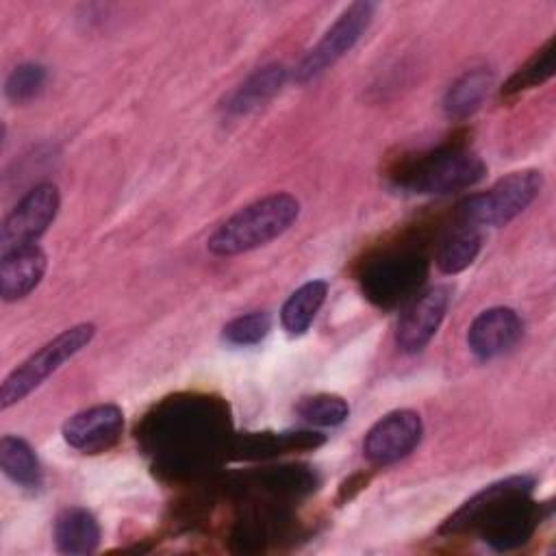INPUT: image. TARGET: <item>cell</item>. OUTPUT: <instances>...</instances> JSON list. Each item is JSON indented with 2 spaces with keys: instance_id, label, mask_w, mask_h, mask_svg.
Masks as SVG:
<instances>
[{
  "instance_id": "6da1fadb",
  "label": "cell",
  "mask_w": 556,
  "mask_h": 556,
  "mask_svg": "<svg viewBox=\"0 0 556 556\" xmlns=\"http://www.w3.org/2000/svg\"><path fill=\"white\" fill-rule=\"evenodd\" d=\"M532 486L534 480L528 476H510L493 482L454 510L439 532L458 534L478 530L491 547L500 552L515 549L534 534L541 519L536 502L530 500Z\"/></svg>"
},
{
  "instance_id": "7a4b0ae2",
  "label": "cell",
  "mask_w": 556,
  "mask_h": 556,
  "mask_svg": "<svg viewBox=\"0 0 556 556\" xmlns=\"http://www.w3.org/2000/svg\"><path fill=\"white\" fill-rule=\"evenodd\" d=\"M300 215V202L291 193L265 195L230 215L208 237L206 248L217 256H235L256 250L280 237Z\"/></svg>"
},
{
  "instance_id": "3957f363",
  "label": "cell",
  "mask_w": 556,
  "mask_h": 556,
  "mask_svg": "<svg viewBox=\"0 0 556 556\" xmlns=\"http://www.w3.org/2000/svg\"><path fill=\"white\" fill-rule=\"evenodd\" d=\"M428 276V258L419 245H395L369 256L361 269L363 293L382 308L410 302Z\"/></svg>"
},
{
  "instance_id": "277c9868",
  "label": "cell",
  "mask_w": 556,
  "mask_h": 556,
  "mask_svg": "<svg viewBox=\"0 0 556 556\" xmlns=\"http://www.w3.org/2000/svg\"><path fill=\"white\" fill-rule=\"evenodd\" d=\"M484 174L486 165L476 152L447 146L408 163L400 174V182L415 193L443 195L473 187Z\"/></svg>"
},
{
  "instance_id": "5b68a950",
  "label": "cell",
  "mask_w": 556,
  "mask_h": 556,
  "mask_svg": "<svg viewBox=\"0 0 556 556\" xmlns=\"http://www.w3.org/2000/svg\"><path fill=\"white\" fill-rule=\"evenodd\" d=\"M96 334L93 324H76L54 339H50L46 345H41L37 352H33L22 365H17L2 382L0 387V408L7 410L13 404L22 402L30 391H35L48 376H52L65 361L76 356L83 348L89 345V341Z\"/></svg>"
},
{
  "instance_id": "8992f818",
  "label": "cell",
  "mask_w": 556,
  "mask_h": 556,
  "mask_svg": "<svg viewBox=\"0 0 556 556\" xmlns=\"http://www.w3.org/2000/svg\"><path fill=\"white\" fill-rule=\"evenodd\" d=\"M543 187L536 169H521L500 178L489 191L465 198L458 204V217L465 226H504L523 213Z\"/></svg>"
},
{
  "instance_id": "52a82bcc",
  "label": "cell",
  "mask_w": 556,
  "mask_h": 556,
  "mask_svg": "<svg viewBox=\"0 0 556 556\" xmlns=\"http://www.w3.org/2000/svg\"><path fill=\"white\" fill-rule=\"evenodd\" d=\"M374 13H376L374 2H352L300 61L295 70L298 83H308L317 78L328 67H332L345 52H350L369 28Z\"/></svg>"
},
{
  "instance_id": "ba28073f",
  "label": "cell",
  "mask_w": 556,
  "mask_h": 556,
  "mask_svg": "<svg viewBox=\"0 0 556 556\" xmlns=\"http://www.w3.org/2000/svg\"><path fill=\"white\" fill-rule=\"evenodd\" d=\"M59 189L52 182L33 187L4 217L0 228V252L33 245L59 213Z\"/></svg>"
},
{
  "instance_id": "9c48e42d",
  "label": "cell",
  "mask_w": 556,
  "mask_h": 556,
  "mask_svg": "<svg viewBox=\"0 0 556 556\" xmlns=\"http://www.w3.org/2000/svg\"><path fill=\"white\" fill-rule=\"evenodd\" d=\"M421 417L410 408L391 410L363 439V454L371 465H391L408 456L421 441Z\"/></svg>"
},
{
  "instance_id": "30bf717a",
  "label": "cell",
  "mask_w": 556,
  "mask_h": 556,
  "mask_svg": "<svg viewBox=\"0 0 556 556\" xmlns=\"http://www.w3.org/2000/svg\"><path fill=\"white\" fill-rule=\"evenodd\" d=\"M450 306V289L439 285L410 300L395 330V343L402 352L415 354L424 350L437 334Z\"/></svg>"
},
{
  "instance_id": "8fae6325",
  "label": "cell",
  "mask_w": 556,
  "mask_h": 556,
  "mask_svg": "<svg viewBox=\"0 0 556 556\" xmlns=\"http://www.w3.org/2000/svg\"><path fill=\"white\" fill-rule=\"evenodd\" d=\"M124 430V413L115 404H98L72 415L63 424V439L83 454H100L111 450Z\"/></svg>"
},
{
  "instance_id": "7c38bea8",
  "label": "cell",
  "mask_w": 556,
  "mask_h": 556,
  "mask_svg": "<svg viewBox=\"0 0 556 556\" xmlns=\"http://www.w3.org/2000/svg\"><path fill=\"white\" fill-rule=\"evenodd\" d=\"M523 334L521 317L508 306H493L482 311L467 330L469 350L482 358L491 361L510 352Z\"/></svg>"
},
{
  "instance_id": "4fadbf2b",
  "label": "cell",
  "mask_w": 556,
  "mask_h": 556,
  "mask_svg": "<svg viewBox=\"0 0 556 556\" xmlns=\"http://www.w3.org/2000/svg\"><path fill=\"white\" fill-rule=\"evenodd\" d=\"M48 267L46 252L33 243L2 254L0 261V295L4 302L26 298L43 278Z\"/></svg>"
},
{
  "instance_id": "5bb4252c",
  "label": "cell",
  "mask_w": 556,
  "mask_h": 556,
  "mask_svg": "<svg viewBox=\"0 0 556 556\" xmlns=\"http://www.w3.org/2000/svg\"><path fill=\"white\" fill-rule=\"evenodd\" d=\"M52 536L63 554H91L100 543V526L87 508L72 506L56 515Z\"/></svg>"
},
{
  "instance_id": "9a60e30c",
  "label": "cell",
  "mask_w": 556,
  "mask_h": 556,
  "mask_svg": "<svg viewBox=\"0 0 556 556\" xmlns=\"http://www.w3.org/2000/svg\"><path fill=\"white\" fill-rule=\"evenodd\" d=\"M324 443L319 432H248L239 437L235 452L239 458H263L295 450H311Z\"/></svg>"
},
{
  "instance_id": "2e32d148",
  "label": "cell",
  "mask_w": 556,
  "mask_h": 556,
  "mask_svg": "<svg viewBox=\"0 0 556 556\" xmlns=\"http://www.w3.org/2000/svg\"><path fill=\"white\" fill-rule=\"evenodd\" d=\"M328 295V282L326 280H308L302 287H298L280 311V324L291 334H304L308 326L313 324L317 311L321 308L324 300Z\"/></svg>"
},
{
  "instance_id": "e0dca14e",
  "label": "cell",
  "mask_w": 556,
  "mask_h": 556,
  "mask_svg": "<svg viewBox=\"0 0 556 556\" xmlns=\"http://www.w3.org/2000/svg\"><path fill=\"white\" fill-rule=\"evenodd\" d=\"M0 467L4 476L22 489H37L41 484V465L28 441L4 434L0 439Z\"/></svg>"
},
{
  "instance_id": "ac0fdd59",
  "label": "cell",
  "mask_w": 556,
  "mask_h": 556,
  "mask_svg": "<svg viewBox=\"0 0 556 556\" xmlns=\"http://www.w3.org/2000/svg\"><path fill=\"white\" fill-rule=\"evenodd\" d=\"M287 70L280 63H271L265 65L261 70H256L245 83H241L230 100H228V109L235 113H245L258 104H263L267 98H271L285 83Z\"/></svg>"
},
{
  "instance_id": "d6986e66",
  "label": "cell",
  "mask_w": 556,
  "mask_h": 556,
  "mask_svg": "<svg viewBox=\"0 0 556 556\" xmlns=\"http://www.w3.org/2000/svg\"><path fill=\"white\" fill-rule=\"evenodd\" d=\"M491 87V74L484 70H473L463 74L445 93V113L452 119L469 117L476 109H480Z\"/></svg>"
},
{
  "instance_id": "ffe728a7",
  "label": "cell",
  "mask_w": 556,
  "mask_h": 556,
  "mask_svg": "<svg viewBox=\"0 0 556 556\" xmlns=\"http://www.w3.org/2000/svg\"><path fill=\"white\" fill-rule=\"evenodd\" d=\"M482 245V237L473 226H460L450 232L437 250V267L443 274H458L473 263Z\"/></svg>"
},
{
  "instance_id": "44dd1931",
  "label": "cell",
  "mask_w": 556,
  "mask_h": 556,
  "mask_svg": "<svg viewBox=\"0 0 556 556\" xmlns=\"http://www.w3.org/2000/svg\"><path fill=\"white\" fill-rule=\"evenodd\" d=\"M556 70V41L554 37L545 41L502 87V96H517L532 87L543 85L547 78L554 76Z\"/></svg>"
},
{
  "instance_id": "7402d4cb",
  "label": "cell",
  "mask_w": 556,
  "mask_h": 556,
  "mask_svg": "<svg viewBox=\"0 0 556 556\" xmlns=\"http://www.w3.org/2000/svg\"><path fill=\"white\" fill-rule=\"evenodd\" d=\"M295 413L313 426L334 428V426H341L348 419L350 406L341 395L315 393V395L302 397L295 406Z\"/></svg>"
},
{
  "instance_id": "603a6c76",
  "label": "cell",
  "mask_w": 556,
  "mask_h": 556,
  "mask_svg": "<svg viewBox=\"0 0 556 556\" xmlns=\"http://www.w3.org/2000/svg\"><path fill=\"white\" fill-rule=\"evenodd\" d=\"M46 85V67L39 63H22L7 78V98L13 104H26L35 100Z\"/></svg>"
},
{
  "instance_id": "cb8c5ba5",
  "label": "cell",
  "mask_w": 556,
  "mask_h": 556,
  "mask_svg": "<svg viewBox=\"0 0 556 556\" xmlns=\"http://www.w3.org/2000/svg\"><path fill=\"white\" fill-rule=\"evenodd\" d=\"M271 328V319L265 311L239 315L224 326V339L232 345H256Z\"/></svg>"
}]
</instances>
